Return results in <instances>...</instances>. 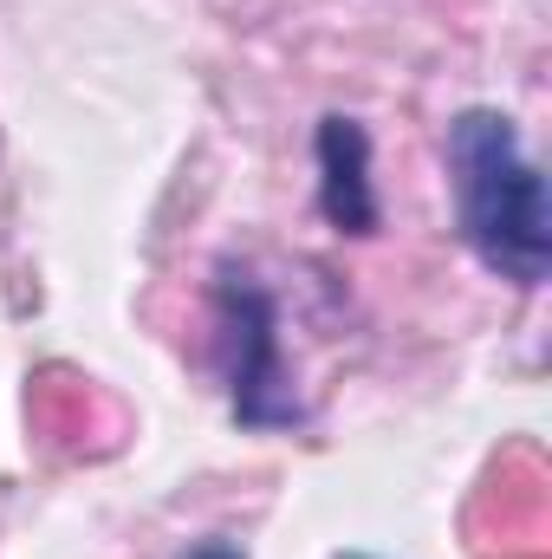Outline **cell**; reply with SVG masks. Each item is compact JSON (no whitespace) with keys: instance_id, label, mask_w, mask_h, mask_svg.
<instances>
[{"instance_id":"obj_4","label":"cell","mask_w":552,"mask_h":559,"mask_svg":"<svg viewBox=\"0 0 552 559\" xmlns=\"http://www.w3.org/2000/svg\"><path fill=\"white\" fill-rule=\"evenodd\" d=\"M189 559H248V554H241L235 540H202V547H195Z\"/></svg>"},{"instance_id":"obj_1","label":"cell","mask_w":552,"mask_h":559,"mask_svg":"<svg viewBox=\"0 0 552 559\" xmlns=\"http://www.w3.org/2000/svg\"><path fill=\"white\" fill-rule=\"evenodd\" d=\"M448 169H455L461 241L481 254V267L514 286H540L552 267V202L540 163L520 150L514 118L461 111L448 124Z\"/></svg>"},{"instance_id":"obj_2","label":"cell","mask_w":552,"mask_h":559,"mask_svg":"<svg viewBox=\"0 0 552 559\" xmlns=\"http://www.w3.org/2000/svg\"><path fill=\"white\" fill-rule=\"evenodd\" d=\"M221 352H228V391L235 417L248 429H292L305 417L286 365H279V332H274V299L254 280H221Z\"/></svg>"},{"instance_id":"obj_3","label":"cell","mask_w":552,"mask_h":559,"mask_svg":"<svg viewBox=\"0 0 552 559\" xmlns=\"http://www.w3.org/2000/svg\"><path fill=\"white\" fill-rule=\"evenodd\" d=\"M319 209L338 235H371L377 228V195H371V138L358 118H319Z\"/></svg>"}]
</instances>
